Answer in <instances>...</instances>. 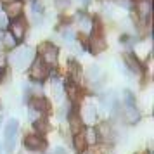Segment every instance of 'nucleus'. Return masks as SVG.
Wrapping results in <instances>:
<instances>
[{
  "label": "nucleus",
  "instance_id": "1",
  "mask_svg": "<svg viewBox=\"0 0 154 154\" xmlns=\"http://www.w3.org/2000/svg\"><path fill=\"white\" fill-rule=\"evenodd\" d=\"M33 49L31 47H21L19 50H16V54L12 56V63L16 68L19 69H26L29 66V63L33 61Z\"/></svg>",
  "mask_w": 154,
  "mask_h": 154
},
{
  "label": "nucleus",
  "instance_id": "2",
  "mask_svg": "<svg viewBox=\"0 0 154 154\" xmlns=\"http://www.w3.org/2000/svg\"><path fill=\"white\" fill-rule=\"evenodd\" d=\"M17 130H19V123H17L16 119H9L7 123H5L4 135H5V149H7V152H12V151H14Z\"/></svg>",
  "mask_w": 154,
  "mask_h": 154
},
{
  "label": "nucleus",
  "instance_id": "3",
  "mask_svg": "<svg viewBox=\"0 0 154 154\" xmlns=\"http://www.w3.org/2000/svg\"><path fill=\"white\" fill-rule=\"evenodd\" d=\"M40 56H42V61L45 66L49 64V66H54V64H57V59H59V50H57L56 45H52V43H42L40 45Z\"/></svg>",
  "mask_w": 154,
  "mask_h": 154
},
{
  "label": "nucleus",
  "instance_id": "4",
  "mask_svg": "<svg viewBox=\"0 0 154 154\" xmlns=\"http://www.w3.org/2000/svg\"><path fill=\"white\" fill-rule=\"evenodd\" d=\"M88 49H90L92 54H99V52H102L106 49V40L100 31H94L92 33L90 40H88Z\"/></svg>",
  "mask_w": 154,
  "mask_h": 154
},
{
  "label": "nucleus",
  "instance_id": "5",
  "mask_svg": "<svg viewBox=\"0 0 154 154\" xmlns=\"http://www.w3.org/2000/svg\"><path fill=\"white\" fill-rule=\"evenodd\" d=\"M47 66L38 59V61H35L33 63V66H31V69H29V76H31V80H35V82H43V78L47 76Z\"/></svg>",
  "mask_w": 154,
  "mask_h": 154
},
{
  "label": "nucleus",
  "instance_id": "6",
  "mask_svg": "<svg viewBox=\"0 0 154 154\" xmlns=\"http://www.w3.org/2000/svg\"><path fill=\"white\" fill-rule=\"evenodd\" d=\"M97 106L94 104V102H88V104L83 106V111H82V116H83V121L87 125H92V123H95V119H97Z\"/></svg>",
  "mask_w": 154,
  "mask_h": 154
},
{
  "label": "nucleus",
  "instance_id": "7",
  "mask_svg": "<svg viewBox=\"0 0 154 154\" xmlns=\"http://www.w3.org/2000/svg\"><path fill=\"white\" fill-rule=\"evenodd\" d=\"M24 33H26V24L23 19H16L12 24H11V35L14 36L16 42H19L24 38Z\"/></svg>",
  "mask_w": 154,
  "mask_h": 154
},
{
  "label": "nucleus",
  "instance_id": "8",
  "mask_svg": "<svg viewBox=\"0 0 154 154\" xmlns=\"http://www.w3.org/2000/svg\"><path fill=\"white\" fill-rule=\"evenodd\" d=\"M123 118L126 123H137L140 119V112L135 109V104H125L123 106Z\"/></svg>",
  "mask_w": 154,
  "mask_h": 154
},
{
  "label": "nucleus",
  "instance_id": "9",
  "mask_svg": "<svg viewBox=\"0 0 154 154\" xmlns=\"http://www.w3.org/2000/svg\"><path fill=\"white\" fill-rule=\"evenodd\" d=\"M100 106L104 109H118V97L114 92H109V94H102L100 95Z\"/></svg>",
  "mask_w": 154,
  "mask_h": 154
},
{
  "label": "nucleus",
  "instance_id": "10",
  "mask_svg": "<svg viewBox=\"0 0 154 154\" xmlns=\"http://www.w3.org/2000/svg\"><path fill=\"white\" fill-rule=\"evenodd\" d=\"M24 146L28 147L29 151H40V149H43V146H45V142L42 140V137L40 135H26V139H24Z\"/></svg>",
  "mask_w": 154,
  "mask_h": 154
},
{
  "label": "nucleus",
  "instance_id": "11",
  "mask_svg": "<svg viewBox=\"0 0 154 154\" xmlns=\"http://www.w3.org/2000/svg\"><path fill=\"white\" fill-rule=\"evenodd\" d=\"M5 12L9 17H19L23 12V2L21 0H11L5 5Z\"/></svg>",
  "mask_w": 154,
  "mask_h": 154
},
{
  "label": "nucleus",
  "instance_id": "12",
  "mask_svg": "<svg viewBox=\"0 0 154 154\" xmlns=\"http://www.w3.org/2000/svg\"><path fill=\"white\" fill-rule=\"evenodd\" d=\"M87 80L90 82L94 87H97V85H100L102 82V71L99 69V66H90L88 68V71H87Z\"/></svg>",
  "mask_w": 154,
  "mask_h": 154
},
{
  "label": "nucleus",
  "instance_id": "13",
  "mask_svg": "<svg viewBox=\"0 0 154 154\" xmlns=\"http://www.w3.org/2000/svg\"><path fill=\"white\" fill-rule=\"evenodd\" d=\"M151 12H152V5L149 0H140L137 4V14L140 16V19H149Z\"/></svg>",
  "mask_w": 154,
  "mask_h": 154
},
{
  "label": "nucleus",
  "instance_id": "14",
  "mask_svg": "<svg viewBox=\"0 0 154 154\" xmlns=\"http://www.w3.org/2000/svg\"><path fill=\"white\" fill-rule=\"evenodd\" d=\"M29 107H31V111L33 112H42L47 109V100L43 97H33L31 100H29Z\"/></svg>",
  "mask_w": 154,
  "mask_h": 154
},
{
  "label": "nucleus",
  "instance_id": "15",
  "mask_svg": "<svg viewBox=\"0 0 154 154\" xmlns=\"http://www.w3.org/2000/svg\"><path fill=\"white\" fill-rule=\"evenodd\" d=\"M125 63H126V68H130L133 73H139L142 68H140V63L137 61V57L133 54H125Z\"/></svg>",
  "mask_w": 154,
  "mask_h": 154
},
{
  "label": "nucleus",
  "instance_id": "16",
  "mask_svg": "<svg viewBox=\"0 0 154 154\" xmlns=\"http://www.w3.org/2000/svg\"><path fill=\"white\" fill-rule=\"evenodd\" d=\"M95 132H97V137H100L104 140H111L112 137V128L109 126V123H102L99 126V130H95Z\"/></svg>",
  "mask_w": 154,
  "mask_h": 154
},
{
  "label": "nucleus",
  "instance_id": "17",
  "mask_svg": "<svg viewBox=\"0 0 154 154\" xmlns=\"http://www.w3.org/2000/svg\"><path fill=\"white\" fill-rule=\"evenodd\" d=\"M52 90H54V97L56 100H63L64 97V88H63V83H61V80H54V83H52Z\"/></svg>",
  "mask_w": 154,
  "mask_h": 154
},
{
  "label": "nucleus",
  "instance_id": "18",
  "mask_svg": "<svg viewBox=\"0 0 154 154\" xmlns=\"http://www.w3.org/2000/svg\"><path fill=\"white\" fill-rule=\"evenodd\" d=\"M76 17H78V23H80V26H82L83 29H90V28H92V19H90V17H88L87 14H85V12H80Z\"/></svg>",
  "mask_w": 154,
  "mask_h": 154
},
{
  "label": "nucleus",
  "instance_id": "19",
  "mask_svg": "<svg viewBox=\"0 0 154 154\" xmlns=\"http://www.w3.org/2000/svg\"><path fill=\"white\" fill-rule=\"evenodd\" d=\"M73 144H75V147H76V151H85V146H87V142H85V137L83 133H76L75 135V139H73Z\"/></svg>",
  "mask_w": 154,
  "mask_h": 154
},
{
  "label": "nucleus",
  "instance_id": "20",
  "mask_svg": "<svg viewBox=\"0 0 154 154\" xmlns=\"http://www.w3.org/2000/svg\"><path fill=\"white\" fill-rule=\"evenodd\" d=\"M83 137H85V142H87V144H95V142H97V132H95V128H88V130H87V132L83 133Z\"/></svg>",
  "mask_w": 154,
  "mask_h": 154
},
{
  "label": "nucleus",
  "instance_id": "21",
  "mask_svg": "<svg viewBox=\"0 0 154 154\" xmlns=\"http://www.w3.org/2000/svg\"><path fill=\"white\" fill-rule=\"evenodd\" d=\"M31 11L35 16H43V11H45V5H43L42 0H33L31 2Z\"/></svg>",
  "mask_w": 154,
  "mask_h": 154
},
{
  "label": "nucleus",
  "instance_id": "22",
  "mask_svg": "<svg viewBox=\"0 0 154 154\" xmlns=\"http://www.w3.org/2000/svg\"><path fill=\"white\" fill-rule=\"evenodd\" d=\"M69 121H71V128H73V132L75 133H80V118H78L75 112H71L69 114Z\"/></svg>",
  "mask_w": 154,
  "mask_h": 154
},
{
  "label": "nucleus",
  "instance_id": "23",
  "mask_svg": "<svg viewBox=\"0 0 154 154\" xmlns=\"http://www.w3.org/2000/svg\"><path fill=\"white\" fill-rule=\"evenodd\" d=\"M80 75H82V69H80V66L78 64H71V80L73 82H76L78 78H80Z\"/></svg>",
  "mask_w": 154,
  "mask_h": 154
},
{
  "label": "nucleus",
  "instance_id": "24",
  "mask_svg": "<svg viewBox=\"0 0 154 154\" xmlns=\"http://www.w3.org/2000/svg\"><path fill=\"white\" fill-rule=\"evenodd\" d=\"M2 42H4V45H5V47H7V49H12V47H14L16 45V40H14V36L12 35H4V40H2Z\"/></svg>",
  "mask_w": 154,
  "mask_h": 154
},
{
  "label": "nucleus",
  "instance_id": "25",
  "mask_svg": "<svg viewBox=\"0 0 154 154\" xmlns=\"http://www.w3.org/2000/svg\"><path fill=\"white\" fill-rule=\"evenodd\" d=\"M35 128L38 130V132H47L49 125H47V121H45V119H36V121H35Z\"/></svg>",
  "mask_w": 154,
  "mask_h": 154
},
{
  "label": "nucleus",
  "instance_id": "26",
  "mask_svg": "<svg viewBox=\"0 0 154 154\" xmlns=\"http://www.w3.org/2000/svg\"><path fill=\"white\" fill-rule=\"evenodd\" d=\"M63 36H64V40H66L68 43H69V42H71V43L75 42V33H73L71 29H66V31L63 33Z\"/></svg>",
  "mask_w": 154,
  "mask_h": 154
},
{
  "label": "nucleus",
  "instance_id": "27",
  "mask_svg": "<svg viewBox=\"0 0 154 154\" xmlns=\"http://www.w3.org/2000/svg\"><path fill=\"white\" fill-rule=\"evenodd\" d=\"M71 4V0H56V7L57 9H66Z\"/></svg>",
  "mask_w": 154,
  "mask_h": 154
},
{
  "label": "nucleus",
  "instance_id": "28",
  "mask_svg": "<svg viewBox=\"0 0 154 154\" xmlns=\"http://www.w3.org/2000/svg\"><path fill=\"white\" fill-rule=\"evenodd\" d=\"M78 95H80L78 88L75 87V85H71V87H69V97H71V99H78Z\"/></svg>",
  "mask_w": 154,
  "mask_h": 154
},
{
  "label": "nucleus",
  "instance_id": "29",
  "mask_svg": "<svg viewBox=\"0 0 154 154\" xmlns=\"http://www.w3.org/2000/svg\"><path fill=\"white\" fill-rule=\"evenodd\" d=\"M5 63H7V59H5V54H2V52H0V71L4 69Z\"/></svg>",
  "mask_w": 154,
  "mask_h": 154
},
{
  "label": "nucleus",
  "instance_id": "30",
  "mask_svg": "<svg viewBox=\"0 0 154 154\" xmlns=\"http://www.w3.org/2000/svg\"><path fill=\"white\" fill-rule=\"evenodd\" d=\"M118 4L123 7H130V0H118Z\"/></svg>",
  "mask_w": 154,
  "mask_h": 154
},
{
  "label": "nucleus",
  "instance_id": "31",
  "mask_svg": "<svg viewBox=\"0 0 154 154\" xmlns=\"http://www.w3.org/2000/svg\"><path fill=\"white\" fill-rule=\"evenodd\" d=\"M5 26H7V19L0 16V28H5Z\"/></svg>",
  "mask_w": 154,
  "mask_h": 154
},
{
  "label": "nucleus",
  "instance_id": "32",
  "mask_svg": "<svg viewBox=\"0 0 154 154\" xmlns=\"http://www.w3.org/2000/svg\"><path fill=\"white\" fill-rule=\"evenodd\" d=\"M52 154H66V152H64V149H61V147H56V149L52 151Z\"/></svg>",
  "mask_w": 154,
  "mask_h": 154
},
{
  "label": "nucleus",
  "instance_id": "33",
  "mask_svg": "<svg viewBox=\"0 0 154 154\" xmlns=\"http://www.w3.org/2000/svg\"><path fill=\"white\" fill-rule=\"evenodd\" d=\"M2 9H4V7H2V4H0V16H2Z\"/></svg>",
  "mask_w": 154,
  "mask_h": 154
},
{
  "label": "nucleus",
  "instance_id": "34",
  "mask_svg": "<svg viewBox=\"0 0 154 154\" xmlns=\"http://www.w3.org/2000/svg\"><path fill=\"white\" fill-rule=\"evenodd\" d=\"M0 80H2V71H0Z\"/></svg>",
  "mask_w": 154,
  "mask_h": 154
},
{
  "label": "nucleus",
  "instance_id": "35",
  "mask_svg": "<svg viewBox=\"0 0 154 154\" xmlns=\"http://www.w3.org/2000/svg\"><path fill=\"white\" fill-rule=\"evenodd\" d=\"M0 151H2V149H0ZM0 154H2V152H0Z\"/></svg>",
  "mask_w": 154,
  "mask_h": 154
}]
</instances>
